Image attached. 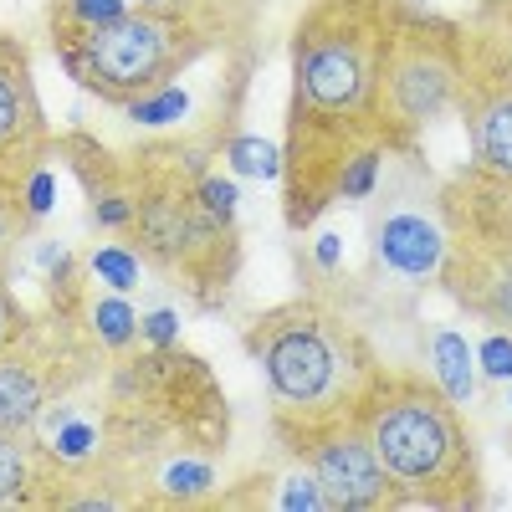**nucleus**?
I'll return each mask as SVG.
<instances>
[{
	"label": "nucleus",
	"instance_id": "nucleus-1",
	"mask_svg": "<svg viewBox=\"0 0 512 512\" xmlns=\"http://www.w3.org/2000/svg\"><path fill=\"white\" fill-rule=\"evenodd\" d=\"M405 0H308L292 26L282 221L308 231L338 200L344 164L374 144V88Z\"/></svg>",
	"mask_w": 512,
	"mask_h": 512
},
{
	"label": "nucleus",
	"instance_id": "nucleus-2",
	"mask_svg": "<svg viewBox=\"0 0 512 512\" xmlns=\"http://www.w3.org/2000/svg\"><path fill=\"white\" fill-rule=\"evenodd\" d=\"M354 420L390 472L400 507H477L482 461L461 405L436 379L410 369H374L354 400Z\"/></svg>",
	"mask_w": 512,
	"mask_h": 512
},
{
	"label": "nucleus",
	"instance_id": "nucleus-3",
	"mask_svg": "<svg viewBox=\"0 0 512 512\" xmlns=\"http://www.w3.org/2000/svg\"><path fill=\"white\" fill-rule=\"evenodd\" d=\"M134 226L128 246L144 267L180 282L195 303H221L241 272V236L236 221H221L200 205V175H210L216 149L200 139H169L134 149Z\"/></svg>",
	"mask_w": 512,
	"mask_h": 512
},
{
	"label": "nucleus",
	"instance_id": "nucleus-4",
	"mask_svg": "<svg viewBox=\"0 0 512 512\" xmlns=\"http://www.w3.org/2000/svg\"><path fill=\"white\" fill-rule=\"evenodd\" d=\"M246 349L262 364L277 431L349 415L369 374L379 369L369 338L344 313H333L318 292L262 313L246 333Z\"/></svg>",
	"mask_w": 512,
	"mask_h": 512
},
{
	"label": "nucleus",
	"instance_id": "nucleus-5",
	"mask_svg": "<svg viewBox=\"0 0 512 512\" xmlns=\"http://www.w3.org/2000/svg\"><path fill=\"white\" fill-rule=\"evenodd\" d=\"M461 57H466V26L405 0L374 88V144L384 154L420 149V139L456 108Z\"/></svg>",
	"mask_w": 512,
	"mask_h": 512
},
{
	"label": "nucleus",
	"instance_id": "nucleus-6",
	"mask_svg": "<svg viewBox=\"0 0 512 512\" xmlns=\"http://www.w3.org/2000/svg\"><path fill=\"white\" fill-rule=\"evenodd\" d=\"M446 216V297L487 328L512 333V185L492 180L472 164L441 185Z\"/></svg>",
	"mask_w": 512,
	"mask_h": 512
},
{
	"label": "nucleus",
	"instance_id": "nucleus-7",
	"mask_svg": "<svg viewBox=\"0 0 512 512\" xmlns=\"http://www.w3.org/2000/svg\"><path fill=\"white\" fill-rule=\"evenodd\" d=\"M369 256L395 282H431L446 262V216L441 185L431 180L420 149L384 154V175L369 195Z\"/></svg>",
	"mask_w": 512,
	"mask_h": 512
},
{
	"label": "nucleus",
	"instance_id": "nucleus-8",
	"mask_svg": "<svg viewBox=\"0 0 512 512\" xmlns=\"http://www.w3.org/2000/svg\"><path fill=\"white\" fill-rule=\"evenodd\" d=\"M98 354V338L72 313H57V323L31 318L16 344L0 349V431H36L47 405L98 374Z\"/></svg>",
	"mask_w": 512,
	"mask_h": 512
},
{
	"label": "nucleus",
	"instance_id": "nucleus-9",
	"mask_svg": "<svg viewBox=\"0 0 512 512\" xmlns=\"http://www.w3.org/2000/svg\"><path fill=\"white\" fill-rule=\"evenodd\" d=\"M282 446L297 456V466H308L313 482L328 497V512H379V507H400V492L384 472L379 451L369 446L364 425L349 415L313 420V425H287L277 431Z\"/></svg>",
	"mask_w": 512,
	"mask_h": 512
},
{
	"label": "nucleus",
	"instance_id": "nucleus-10",
	"mask_svg": "<svg viewBox=\"0 0 512 512\" xmlns=\"http://www.w3.org/2000/svg\"><path fill=\"white\" fill-rule=\"evenodd\" d=\"M456 113L466 123L472 164L512 185V41L482 21L466 26Z\"/></svg>",
	"mask_w": 512,
	"mask_h": 512
},
{
	"label": "nucleus",
	"instance_id": "nucleus-11",
	"mask_svg": "<svg viewBox=\"0 0 512 512\" xmlns=\"http://www.w3.org/2000/svg\"><path fill=\"white\" fill-rule=\"evenodd\" d=\"M47 159H52V123L36 98L31 57L11 31H0V205L26 231H36L26 210V185Z\"/></svg>",
	"mask_w": 512,
	"mask_h": 512
},
{
	"label": "nucleus",
	"instance_id": "nucleus-12",
	"mask_svg": "<svg viewBox=\"0 0 512 512\" xmlns=\"http://www.w3.org/2000/svg\"><path fill=\"white\" fill-rule=\"evenodd\" d=\"M0 507H41V451L31 431H0Z\"/></svg>",
	"mask_w": 512,
	"mask_h": 512
},
{
	"label": "nucleus",
	"instance_id": "nucleus-13",
	"mask_svg": "<svg viewBox=\"0 0 512 512\" xmlns=\"http://www.w3.org/2000/svg\"><path fill=\"white\" fill-rule=\"evenodd\" d=\"M82 323L88 333L98 338L103 354H128L144 338V318L134 313L123 292H108V297H93V303H82Z\"/></svg>",
	"mask_w": 512,
	"mask_h": 512
},
{
	"label": "nucleus",
	"instance_id": "nucleus-14",
	"mask_svg": "<svg viewBox=\"0 0 512 512\" xmlns=\"http://www.w3.org/2000/svg\"><path fill=\"white\" fill-rule=\"evenodd\" d=\"M425 344H431V379L441 384V390L456 400V405H466L472 400V344H466V338L456 333V328H436L431 338H425Z\"/></svg>",
	"mask_w": 512,
	"mask_h": 512
},
{
	"label": "nucleus",
	"instance_id": "nucleus-15",
	"mask_svg": "<svg viewBox=\"0 0 512 512\" xmlns=\"http://www.w3.org/2000/svg\"><path fill=\"white\" fill-rule=\"evenodd\" d=\"M210 492H216V466H210V456L180 451L159 466V492L149 502H200Z\"/></svg>",
	"mask_w": 512,
	"mask_h": 512
},
{
	"label": "nucleus",
	"instance_id": "nucleus-16",
	"mask_svg": "<svg viewBox=\"0 0 512 512\" xmlns=\"http://www.w3.org/2000/svg\"><path fill=\"white\" fill-rule=\"evenodd\" d=\"M123 118L139 123V128H180L190 118V93L180 82H169V88H154L134 103H123Z\"/></svg>",
	"mask_w": 512,
	"mask_h": 512
},
{
	"label": "nucleus",
	"instance_id": "nucleus-17",
	"mask_svg": "<svg viewBox=\"0 0 512 512\" xmlns=\"http://www.w3.org/2000/svg\"><path fill=\"white\" fill-rule=\"evenodd\" d=\"M88 272L98 277V282H108L113 292H134L139 287V272H144V256L134 251V246H98L93 256H88Z\"/></svg>",
	"mask_w": 512,
	"mask_h": 512
},
{
	"label": "nucleus",
	"instance_id": "nucleus-18",
	"mask_svg": "<svg viewBox=\"0 0 512 512\" xmlns=\"http://www.w3.org/2000/svg\"><path fill=\"white\" fill-rule=\"evenodd\" d=\"M226 154H231L236 175H256V180H277V175H282V149H272V144H262V139L231 134V139H226Z\"/></svg>",
	"mask_w": 512,
	"mask_h": 512
},
{
	"label": "nucleus",
	"instance_id": "nucleus-19",
	"mask_svg": "<svg viewBox=\"0 0 512 512\" xmlns=\"http://www.w3.org/2000/svg\"><path fill=\"white\" fill-rule=\"evenodd\" d=\"M272 502L287 507V512H328V497H323V487L313 482L308 466H297V472L282 482V492H277Z\"/></svg>",
	"mask_w": 512,
	"mask_h": 512
},
{
	"label": "nucleus",
	"instance_id": "nucleus-20",
	"mask_svg": "<svg viewBox=\"0 0 512 512\" xmlns=\"http://www.w3.org/2000/svg\"><path fill=\"white\" fill-rule=\"evenodd\" d=\"M26 328H31V313L21 308V297L11 287V272H6V256H0V349H11Z\"/></svg>",
	"mask_w": 512,
	"mask_h": 512
},
{
	"label": "nucleus",
	"instance_id": "nucleus-21",
	"mask_svg": "<svg viewBox=\"0 0 512 512\" xmlns=\"http://www.w3.org/2000/svg\"><path fill=\"white\" fill-rule=\"evenodd\" d=\"M200 205L210 210V216H221V221H236V185L221 180V175H200Z\"/></svg>",
	"mask_w": 512,
	"mask_h": 512
},
{
	"label": "nucleus",
	"instance_id": "nucleus-22",
	"mask_svg": "<svg viewBox=\"0 0 512 512\" xmlns=\"http://www.w3.org/2000/svg\"><path fill=\"white\" fill-rule=\"evenodd\" d=\"M52 205H57V180H52V164H41L26 185V210H31V221H47Z\"/></svg>",
	"mask_w": 512,
	"mask_h": 512
},
{
	"label": "nucleus",
	"instance_id": "nucleus-23",
	"mask_svg": "<svg viewBox=\"0 0 512 512\" xmlns=\"http://www.w3.org/2000/svg\"><path fill=\"white\" fill-rule=\"evenodd\" d=\"M128 11V0H67L62 16L82 21V26H103V21H118Z\"/></svg>",
	"mask_w": 512,
	"mask_h": 512
},
{
	"label": "nucleus",
	"instance_id": "nucleus-24",
	"mask_svg": "<svg viewBox=\"0 0 512 512\" xmlns=\"http://www.w3.org/2000/svg\"><path fill=\"white\" fill-rule=\"evenodd\" d=\"M482 374L487 379H512V333H492L482 344Z\"/></svg>",
	"mask_w": 512,
	"mask_h": 512
},
{
	"label": "nucleus",
	"instance_id": "nucleus-25",
	"mask_svg": "<svg viewBox=\"0 0 512 512\" xmlns=\"http://www.w3.org/2000/svg\"><path fill=\"white\" fill-rule=\"evenodd\" d=\"M144 338H149L154 349H175V338H180V313H175V308L144 313Z\"/></svg>",
	"mask_w": 512,
	"mask_h": 512
},
{
	"label": "nucleus",
	"instance_id": "nucleus-26",
	"mask_svg": "<svg viewBox=\"0 0 512 512\" xmlns=\"http://www.w3.org/2000/svg\"><path fill=\"white\" fill-rule=\"evenodd\" d=\"M344 262V241H338L333 231H323V241H318V251H313V267H318V277H333V267Z\"/></svg>",
	"mask_w": 512,
	"mask_h": 512
},
{
	"label": "nucleus",
	"instance_id": "nucleus-27",
	"mask_svg": "<svg viewBox=\"0 0 512 512\" xmlns=\"http://www.w3.org/2000/svg\"><path fill=\"white\" fill-rule=\"evenodd\" d=\"M16 236H31V231H26V226H21V221L11 216L6 205H0V246H6V241H16Z\"/></svg>",
	"mask_w": 512,
	"mask_h": 512
},
{
	"label": "nucleus",
	"instance_id": "nucleus-28",
	"mask_svg": "<svg viewBox=\"0 0 512 512\" xmlns=\"http://www.w3.org/2000/svg\"><path fill=\"white\" fill-rule=\"evenodd\" d=\"M128 6H164V0H128Z\"/></svg>",
	"mask_w": 512,
	"mask_h": 512
},
{
	"label": "nucleus",
	"instance_id": "nucleus-29",
	"mask_svg": "<svg viewBox=\"0 0 512 512\" xmlns=\"http://www.w3.org/2000/svg\"><path fill=\"white\" fill-rule=\"evenodd\" d=\"M507 405H512V400H507Z\"/></svg>",
	"mask_w": 512,
	"mask_h": 512
}]
</instances>
